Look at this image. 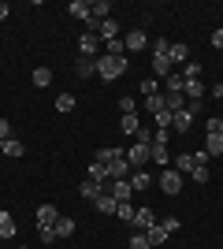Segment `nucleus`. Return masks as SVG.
<instances>
[{
    "label": "nucleus",
    "instance_id": "f257e3e1",
    "mask_svg": "<svg viewBox=\"0 0 223 249\" xmlns=\"http://www.w3.org/2000/svg\"><path fill=\"white\" fill-rule=\"evenodd\" d=\"M97 74H101V78H104V82H116V78H123V74H127V67H130V60L127 56H97Z\"/></svg>",
    "mask_w": 223,
    "mask_h": 249
},
{
    "label": "nucleus",
    "instance_id": "f03ea898",
    "mask_svg": "<svg viewBox=\"0 0 223 249\" xmlns=\"http://www.w3.org/2000/svg\"><path fill=\"white\" fill-rule=\"evenodd\" d=\"M156 182H160V190H164L168 197H175V194H182V175H179V171H175V167H164Z\"/></svg>",
    "mask_w": 223,
    "mask_h": 249
},
{
    "label": "nucleus",
    "instance_id": "7ed1b4c3",
    "mask_svg": "<svg viewBox=\"0 0 223 249\" xmlns=\"http://www.w3.org/2000/svg\"><path fill=\"white\" fill-rule=\"evenodd\" d=\"M78 56H86V60H97V56H101V37H97L93 30H86L82 37H78Z\"/></svg>",
    "mask_w": 223,
    "mask_h": 249
},
{
    "label": "nucleus",
    "instance_id": "20e7f679",
    "mask_svg": "<svg viewBox=\"0 0 223 249\" xmlns=\"http://www.w3.org/2000/svg\"><path fill=\"white\" fill-rule=\"evenodd\" d=\"M127 164L134 167V171H141V164H149V145H138V142H134V145L127 149Z\"/></svg>",
    "mask_w": 223,
    "mask_h": 249
},
{
    "label": "nucleus",
    "instance_id": "39448f33",
    "mask_svg": "<svg viewBox=\"0 0 223 249\" xmlns=\"http://www.w3.org/2000/svg\"><path fill=\"white\" fill-rule=\"evenodd\" d=\"M108 194H112L119 205H123V201H130V197H134V190H130V178H112V190H108Z\"/></svg>",
    "mask_w": 223,
    "mask_h": 249
},
{
    "label": "nucleus",
    "instance_id": "423d86ee",
    "mask_svg": "<svg viewBox=\"0 0 223 249\" xmlns=\"http://www.w3.org/2000/svg\"><path fill=\"white\" fill-rule=\"evenodd\" d=\"M130 223H134L138 231H149L153 223H156V216H153V208H149V205H141V208H134V219H130Z\"/></svg>",
    "mask_w": 223,
    "mask_h": 249
},
{
    "label": "nucleus",
    "instance_id": "0eeeda50",
    "mask_svg": "<svg viewBox=\"0 0 223 249\" xmlns=\"http://www.w3.org/2000/svg\"><path fill=\"white\" fill-rule=\"evenodd\" d=\"M168 60H171V67H175V63H182V67H186V63H190V49H186L182 41H171V49H168Z\"/></svg>",
    "mask_w": 223,
    "mask_h": 249
},
{
    "label": "nucleus",
    "instance_id": "6e6552de",
    "mask_svg": "<svg viewBox=\"0 0 223 249\" xmlns=\"http://www.w3.org/2000/svg\"><path fill=\"white\" fill-rule=\"evenodd\" d=\"M123 45H127V52H141L149 45V37H145V30H130L127 37H123Z\"/></svg>",
    "mask_w": 223,
    "mask_h": 249
},
{
    "label": "nucleus",
    "instance_id": "1a4fd4ad",
    "mask_svg": "<svg viewBox=\"0 0 223 249\" xmlns=\"http://www.w3.org/2000/svg\"><path fill=\"white\" fill-rule=\"evenodd\" d=\"M89 15H93L97 22L112 19V4H108V0H89Z\"/></svg>",
    "mask_w": 223,
    "mask_h": 249
},
{
    "label": "nucleus",
    "instance_id": "9d476101",
    "mask_svg": "<svg viewBox=\"0 0 223 249\" xmlns=\"http://www.w3.org/2000/svg\"><path fill=\"white\" fill-rule=\"evenodd\" d=\"M97 37H101V41H116V37H119V22L116 19H104L101 26H97Z\"/></svg>",
    "mask_w": 223,
    "mask_h": 249
},
{
    "label": "nucleus",
    "instance_id": "9b49d317",
    "mask_svg": "<svg viewBox=\"0 0 223 249\" xmlns=\"http://www.w3.org/2000/svg\"><path fill=\"white\" fill-rule=\"evenodd\" d=\"M197 164H201V160H197L193 153H182V156H175V171H179V175H190V171H193Z\"/></svg>",
    "mask_w": 223,
    "mask_h": 249
},
{
    "label": "nucleus",
    "instance_id": "f8f14e48",
    "mask_svg": "<svg viewBox=\"0 0 223 249\" xmlns=\"http://www.w3.org/2000/svg\"><path fill=\"white\" fill-rule=\"evenodd\" d=\"M141 234L149 238V246H153V249H156V246H164V242L171 238V234H168L164 227H160V223H153V227H149V231H141Z\"/></svg>",
    "mask_w": 223,
    "mask_h": 249
},
{
    "label": "nucleus",
    "instance_id": "ddd939ff",
    "mask_svg": "<svg viewBox=\"0 0 223 249\" xmlns=\"http://www.w3.org/2000/svg\"><path fill=\"white\" fill-rule=\"evenodd\" d=\"M171 126H175L179 134H186V130L193 126V115L186 112V108H182V112H171Z\"/></svg>",
    "mask_w": 223,
    "mask_h": 249
},
{
    "label": "nucleus",
    "instance_id": "4468645a",
    "mask_svg": "<svg viewBox=\"0 0 223 249\" xmlns=\"http://www.w3.org/2000/svg\"><path fill=\"white\" fill-rule=\"evenodd\" d=\"M93 208H97V212H104V216H116V208H119V201L112 197V194H101V197L93 201Z\"/></svg>",
    "mask_w": 223,
    "mask_h": 249
},
{
    "label": "nucleus",
    "instance_id": "2eb2a0df",
    "mask_svg": "<svg viewBox=\"0 0 223 249\" xmlns=\"http://www.w3.org/2000/svg\"><path fill=\"white\" fill-rule=\"evenodd\" d=\"M149 160H153V164H160V167H168V164H171L168 145H149Z\"/></svg>",
    "mask_w": 223,
    "mask_h": 249
},
{
    "label": "nucleus",
    "instance_id": "dca6fc26",
    "mask_svg": "<svg viewBox=\"0 0 223 249\" xmlns=\"http://www.w3.org/2000/svg\"><path fill=\"white\" fill-rule=\"evenodd\" d=\"M0 238H15V216L0 208Z\"/></svg>",
    "mask_w": 223,
    "mask_h": 249
},
{
    "label": "nucleus",
    "instance_id": "f3484780",
    "mask_svg": "<svg viewBox=\"0 0 223 249\" xmlns=\"http://www.w3.org/2000/svg\"><path fill=\"white\" fill-rule=\"evenodd\" d=\"M67 11H71L74 19L89 22V0H71V4H67Z\"/></svg>",
    "mask_w": 223,
    "mask_h": 249
},
{
    "label": "nucleus",
    "instance_id": "a211bd4d",
    "mask_svg": "<svg viewBox=\"0 0 223 249\" xmlns=\"http://www.w3.org/2000/svg\"><path fill=\"white\" fill-rule=\"evenodd\" d=\"M182 97H186V101H201V97H205L201 78H193V82H186V86H182Z\"/></svg>",
    "mask_w": 223,
    "mask_h": 249
},
{
    "label": "nucleus",
    "instance_id": "6ab92c4d",
    "mask_svg": "<svg viewBox=\"0 0 223 249\" xmlns=\"http://www.w3.org/2000/svg\"><path fill=\"white\" fill-rule=\"evenodd\" d=\"M119 126H123V130H127V134L134 138V134H138V130H141V115H138V112L123 115V119H119Z\"/></svg>",
    "mask_w": 223,
    "mask_h": 249
},
{
    "label": "nucleus",
    "instance_id": "aec40b11",
    "mask_svg": "<svg viewBox=\"0 0 223 249\" xmlns=\"http://www.w3.org/2000/svg\"><path fill=\"white\" fill-rule=\"evenodd\" d=\"M153 71H156V78H168V74H175V67L168 56H153Z\"/></svg>",
    "mask_w": 223,
    "mask_h": 249
},
{
    "label": "nucleus",
    "instance_id": "412c9836",
    "mask_svg": "<svg viewBox=\"0 0 223 249\" xmlns=\"http://www.w3.org/2000/svg\"><path fill=\"white\" fill-rule=\"evenodd\" d=\"M56 219H60L56 205H49V201H45V205H37V223H56Z\"/></svg>",
    "mask_w": 223,
    "mask_h": 249
},
{
    "label": "nucleus",
    "instance_id": "4be33fe9",
    "mask_svg": "<svg viewBox=\"0 0 223 249\" xmlns=\"http://www.w3.org/2000/svg\"><path fill=\"white\" fill-rule=\"evenodd\" d=\"M205 153L208 156H223V134H208L205 138Z\"/></svg>",
    "mask_w": 223,
    "mask_h": 249
},
{
    "label": "nucleus",
    "instance_id": "5701e85b",
    "mask_svg": "<svg viewBox=\"0 0 223 249\" xmlns=\"http://www.w3.org/2000/svg\"><path fill=\"white\" fill-rule=\"evenodd\" d=\"M78 194H82L86 201H97V197H101V194H104V190H101V182H93V178H86V182H82V190H78Z\"/></svg>",
    "mask_w": 223,
    "mask_h": 249
},
{
    "label": "nucleus",
    "instance_id": "b1692460",
    "mask_svg": "<svg viewBox=\"0 0 223 249\" xmlns=\"http://www.w3.org/2000/svg\"><path fill=\"white\" fill-rule=\"evenodd\" d=\"M52 227H56V238H71V234H74V219L60 216V219L52 223Z\"/></svg>",
    "mask_w": 223,
    "mask_h": 249
},
{
    "label": "nucleus",
    "instance_id": "393cba45",
    "mask_svg": "<svg viewBox=\"0 0 223 249\" xmlns=\"http://www.w3.org/2000/svg\"><path fill=\"white\" fill-rule=\"evenodd\" d=\"M74 74H78V78H93V74H97V63H93V60H86V56H78V67H74Z\"/></svg>",
    "mask_w": 223,
    "mask_h": 249
},
{
    "label": "nucleus",
    "instance_id": "a878e982",
    "mask_svg": "<svg viewBox=\"0 0 223 249\" xmlns=\"http://www.w3.org/2000/svg\"><path fill=\"white\" fill-rule=\"evenodd\" d=\"M149 182H153V175H149V171H130V190H134V194H138V190H145Z\"/></svg>",
    "mask_w": 223,
    "mask_h": 249
},
{
    "label": "nucleus",
    "instance_id": "bb28decb",
    "mask_svg": "<svg viewBox=\"0 0 223 249\" xmlns=\"http://www.w3.org/2000/svg\"><path fill=\"white\" fill-rule=\"evenodd\" d=\"M116 156H123V149H97V153H93V160H97V164H112V160H116Z\"/></svg>",
    "mask_w": 223,
    "mask_h": 249
},
{
    "label": "nucleus",
    "instance_id": "cd10ccee",
    "mask_svg": "<svg viewBox=\"0 0 223 249\" xmlns=\"http://www.w3.org/2000/svg\"><path fill=\"white\" fill-rule=\"evenodd\" d=\"M164 101H168V97H164V93H156V97H145L141 104H145V112H153V115H156V112H164V108H168Z\"/></svg>",
    "mask_w": 223,
    "mask_h": 249
},
{
    "label": "nucleus",
    "instance_id": "c85d7f7f",
    "mask_svg": "<svg viewBox=\"0 0 223 249\" xmlns=\"http://www.w3.org/2000/svg\"><path fill=\"white\" fill-rule=\"evenodd\" d=\"M34 86H37V89L52 86V71H49V67H37V71H34Z\"/></svg>",
    "mask_w": 223,
    "mask_h": 249
},
{
    "label": "nucleus",
    "instance_id": "c756f323",
    "mask_svg": "<svg viewBox=\"0 0 223 249\" xmlns=\"http://www.w3.org/2000/svg\"><path fill=\"white\" fill-rule=\"evenodd\" d=\"M89 178H93V182H104V178H112V175H108V167H104V164L89 160Z\"/></svg>",
    "mask_w": 223,
    "mask_h": 249
},
{
    "label": "nucleus",
    "instance_id": "7c9ffc66",
    "mask_svg": "<svg viewBox=\"0 0 223 249\" xmlns=\"http://www.w3.org/2000/svg\"><path fill=\"white\" fill-rule=\"evenodd\" d=\"M164 82H168V93H182V86H186V78H182V74L175 71V74H168Z\"/></svg>",
    "mask_w": 223,
    "mask_h": 249
},
{
    "label": "nucleus",
    "instance_id": "2f4dec72",
    "mask_svg": "<svg viewBox=\"0 0 223 249\" xmlns=\"http://www.w3.org/2000/svg\"><path fill=\"white\" fill-rule=\"evenodd\" d=\"M74 108V93H60L56 97V112H71Z\"/></svg>",
    "mask_w": 223,
    "mask_h": 249
},
{
    "label": "nucleus",
    "instance_id": "473e14b6",
    "mask_svg": "<svg viewBox=\"0 0 223 249\" xmlns=\"http://www.w3.org/2000/svg\"><path fill=\"white\" fill-rule=\"evenodd\" d=\"M182 78H186V82H193V78H201V63H186V67H182Z\"/></svg>",
    "mask_w": 223,
    "mask_h": 249
},
{
    "label": "nucleus",
    "instance_id": "72a5a7b5",
    "mask_svg": "<svg viewBox=\"0 0 223 249\" xmlns=\"http://www.w3.org/2000/svg\"><path fill=\"white\" fill-rule=\"evenodd\" d=\"M190 178L197 182V186H205V182H208V167H205V164H197V167L190 171Z\"/></svg>",
    "mask_w": 223,
    "mask_h": 249
},
{
    "label": "nucleus",
    "instance_id": "f704fd0d",
    "mask_svg": "<svg viewBox=\"0 0 223 249\" xmlns=\"http://www.w3.org/2000/svg\"><path fill=\"white\" fill-rule=\"evenodd\" d=\"M108 45V56H127V45H123V37H116V41H104Z\"/></svg>",
    "mask_w": 223,
    "mask_h": 249
},
{
    "label": "nucleus",
    "instance_id": "c9c22d12",
    "mask_svg": "<svg viewBox=\"0 0 223 249\" xmlns=\"http://www.w3.org/2000/svg\"><path fill=\"white\" fill-rule=\"evenodd\" d=\"M149 49H153V56H168L171 41H168V37H160V41H149Z\"/></svg>",
    "mask_w": 223,
    "mask_h": 249
},
{
    "label": "nucleus",
    "instance_id": "e433bc0d",
    "mask_svg": "<svg viewBox=\"0 0 223 249\" xmlns=\"http://www.w3.org/2000/svg\"><path fill=\"white\" fill-rule=\"evenodd\" d=\"M153 123H156V130H168V126H171V112H168V108L156 112V115H153Z\"/></svg>",
    "mask_w": 223,
    "mask_h": 249
},
{
    "label": "nucleus",
    "instance_id": "4c0bfd02",
    "mask_svg": "<svg viewBox=\"0 0 223 249\" xmlns=\"http://www.w3.org/2000/svg\"><path fill=\"white\" fill-rule=\"evenodd\" d=\"M37 234H41V242H56V227L52 223H37Z\"/></svg>",
    "mask_w": 223,
    "mask_h": 249
},
{
    "label": "nucleus",
    "instance_id": "58836bf2",
    "mask_svg": "<svg viewBox=\"0 0 223 249\" xmlns=\"http://www.w3.org/2000/svg\"><path fill=\"white\" fill-rule=\"evenodd\" d=\"M4 156H22V142L8 138V142H4Z\"/></svg>",
    "mask_w": 223,
    "mask_h": 249
},
{
    "label": "nucleus",
    "instance_id": "ea45409f",
    "mask_svg": "<svg viewBox=\"0 0 223 249\" xmlns=\"http://www.w3.org/2000/svg\"><path fill=\"white\" fill-rule=\"evenodd\" d=\"M119 112H123V115L138 112V101H134V97H119Z\"/></svg>",
    "mask_w": 223,
    "mask_h": 249
},
{
    "label": "nucleus",
    "instance_id": "a19ab883",
    "mask_svg": "<svg viewBox=\"0 0 223 249\" xmlns=\"http://www.w3.org/2000/svg\"><path fill=\"white\" fill-rule=\"evenodd\" d=\"M116 216H119V219H134V205H130V201H123V205L116 208Z\"/></svg>",
    "mask_w": 223,
    "mask_h": 249
},
{
    "label": "nucleus",
    "instance_id": "79ce46f5",
    "mask_svg": "<svg viewBox=\"0 0 223 249\" xmlns=\"http://www.w3.org/2000/svg\"><path fill=\"white\" fill-rule=\"evenodd\" d=\"M130 249H153V246H149V238H145V234H141V231H138V234L130 238Z\"/></svg>",
    "mask_w": 223,
    "mask_h": 249
},
{
    "label": "nucleus",
    "instance_id": "37998d69",
    "mask_svg": "<svg viewBox=\"0 0 223 249\" xmlns=\"http://www.w3.org/2000/svg\"><path fill=\"white\" fill-rule=\"evenodd\" d=\"M141 97H156V78H145V82H141Z\"/></svg>",
    "mask_w": 223,
    "mask_h": 249
},
{
    "label": "nucleus",
    "instance_id": "c03bdc74",
    "mask_svg": "<svg viewBox=\"0 0 223 249\" xmlns=\"http://www.w3.org/2000/svg\"><path fill=\"white\" fill-rule=\"evenodd\" d=\"M160 227L168 231V234H175V231H179V219H175V216H171V219H160Z\"/></svg>",
    "mask_w": 223,
    "mask_h": 249
},
{
    "label": "nucleus",
    "instance_id": "a18cd8bd",
    "mask_svg": "<svg viewBox=\"0 0 223 249\" xmlns=\"http://www.w3.org/2000/svg\"><path fill=\"white\" fill-rule=\"evenodd\" d=\"M8 138H11V123L0 115V142H8Z\"/></svg>",
    "mask_w": 223,
    "mask_h": 249
},
{
    "label": "nucleus",
    "instance_id": "49530a36",
    "mask_svg": "<svg viewBox=\"0 0 223 249\" xmlns=\"http://www.w3.org/2000/svg\"><path fill=\"white\" fill-rule=\"evenodd\" d=\"M201 104L205 101H186V112H190V115H201Z\"/></svg>",
    "mask_w": 223,
    "mask_h": 249
},
{
    "label": "nucleus",
    "instance_id": "de8ad7c7",
    "mask_svg": "<svg viewBox=\"0 0 223 249\" xmlns=\"http://www.w3.org/2000/svg\"><path fill=\"white\" fill-rule=\"evenodd\" d=\"M205 134H220V119H208V123H205Z\"/></svg>",
    "mask_w": 223,
    "mask_h": 249
},
{
    "label": "nucleus",
    "instance_id": "09e8293b",
    "mask_svg": "<svg viewBox=\"0 0 223 249\" xmlns=\"http://www.w3.org/2000/svg\"><path fill=\"white\" fill-rule=\"evenodd\" d=\"M208 93H212V97H216V101H223V82H216V86H212V89H208Z\"/></svg>",
    "mask_w": 223,
    "mask_h": 249
},
{
    "label": "nucleus",
    "instance_id": "8fccbe9b",
    "mask_svg": "<svg viewBox=\"0 0 223 249\" xmlns=\"http://www.w3.org/2000/svg\"><path fill=\"white\" fill-rule=\"evenodd\" d=\"M212 45H216V49H223V30H216V34H212Z\"/></svg>",
    "mask_w": 223,
    "mask_h": 249
},
{
    "label": "nucleus",
    "instance_id": "3c124183",
    "mask_svg": "<svg viewBox=\"0 0 223 249\" xmlns=\"http://www.w3.org/2000/svg\"><path fill=\"white\" fill-rule=\"evenodd\" d=\"M8 15H11V8H8V4H4V0H0V22L8 19Z\"/></svg>",
    "mask_w": 223,
    "mask_h": 249
},
{
    "label": "nucleus",
    "instance_id": "603ef678",
    "mask_svg": "<svg viewBox=\"0 0 223 249\" xmlns=\"http://www.w3.org/2000/svg\"><path fill=\"white\" fill-rule=\"evenodd\" d=\"M0 156H4V142H0Z\"/></svg>",
    "mask_w": 223,
    "mask_h": 249
},
{
    "label": "nucleus",
    "instance_id": "864d4df0",
    "mask_svg": "<svg viewBox=\"0 0 223 249\" xmlns=\"http://www.w3.org/2000/svg\"><path fill=\"white\" fill-rule=\"evenodd\" d=\"M220 134H223V119H220Z\"/></svg>",
    "mask_w": 223,
    "mask_h": 249
}]
</instances>
